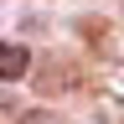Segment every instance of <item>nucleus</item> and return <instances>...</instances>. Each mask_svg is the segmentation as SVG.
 <instances>
[{"label": "nucleus", "instance_id": "obj_1", "mask_svg": "<svg viewBox=\"0 0 124 124\" xmlns=\"http://www.w3.org/2000/svg\"><path fill=\"white\" fill-rule=\"evenodd\" d=\"M31 67V52L21 41H0V78H26Z\"/></svg>", "mask_w": 124, "mask_h": 124}, {"label": "nucleus", "instance_id": "obj_2", "mask_svg": "<svg viewBox=\"0 0 124 124\" xmlns=\"http://www.w3.org/2000/svg\"><path fill=\"white\" fill-rule=\"evenodd\" d=\"M21 124H62V119L52 114V108H26V114H21Z\"/></svg>", "mask_w": 124, "mask_h": 124}]
</instances>
